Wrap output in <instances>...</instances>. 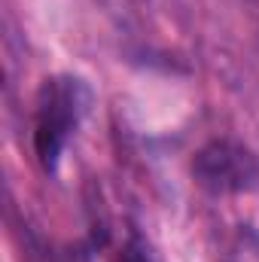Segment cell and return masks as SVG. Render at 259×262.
Wrapping results in <instances>:
<instances>
[{
	"instance_id": "7a4b0ae2",
	"label": "cell",
	"mask_w": 259,
	"mask_h": 262,
	"mask_svg": "<svg viewBox=\"0 0 259 262\" xmlns=\"http://www.w3.org/2000/svg\"><path fill=\"white\" fill-rule=\"evenodd\" d=\"M192 180L210 195L259 189V156L235 137H213L192 156Z\"/></svg>"
},
{
	"instance_id": "3957f363",
	"label": "cell",
	"mask_w": 259,
	"mask_h": 262,
	"mask_svg": "<svg viewBox=\"0 0 259 262\" xmlns=\"http://www.w3.org/2000/svg\"><path fill=\"white\" fill-rule=\"evenodd\" d=\"M116 262H153L149 247H146L143 235L137 232V226H131L128 232H125V238H122V244L116 250Z\"/></svg>"
},
{
	"instance_id": "6da1fadb",
	"label": "cell",
	"mask_w": 259,
	"mask_h": 262,
	"mask_svg": "<svg viewBox=\"0 0 259 262\" xmlns=\"http://www.w3.org/2000/svg\"><path fill=\"white\" fill-rule=\"evenodd\" d=\"M92 104V89L85 79L55 73L40 82L34 98V156L46 174L58 171L61 152L76 134Z\"/></svg>"
}]
</instances>
